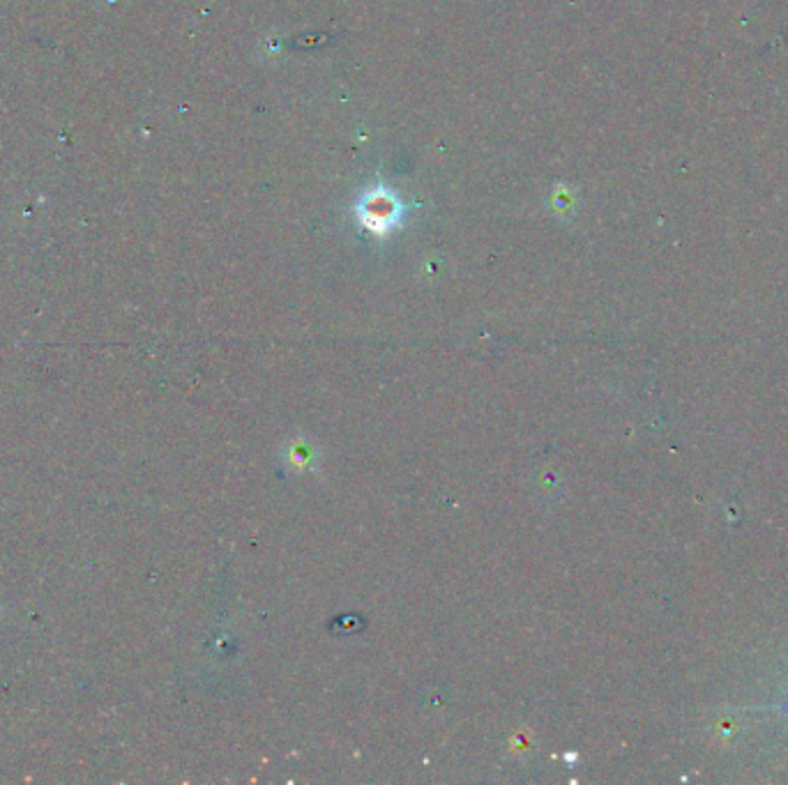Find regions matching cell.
<instances>
[{
  "label": "cell",
  "mask_w": 788,
  "mask_h": 785,
  "mask_svg": "<svg viewBox=\"0 0 788 785\" xmlns=\"http://www.w3.org/2000/svg\"><path fill=\"white\" fill-rule=\"evenodd\" d=\"M786 710H788V705H786Z\"/></svg>",
  "instance_id": "2"
},
{
  "label": "cell",
  "mask_w": 788,
  "mask_h": 785,
  "mask_svg": "<svg viewBox=\"0 0 788 785\" xmlns=\"http://www.w3.org/2000/svg\"><path fill=\"white\" fill-rule=\"evenodd\" d=\"M404 208L390 192H369L360 201L362 224L374 233H388L399 224Z\"/></svg>",
  "instance_id": "1"
}]
</instances>
